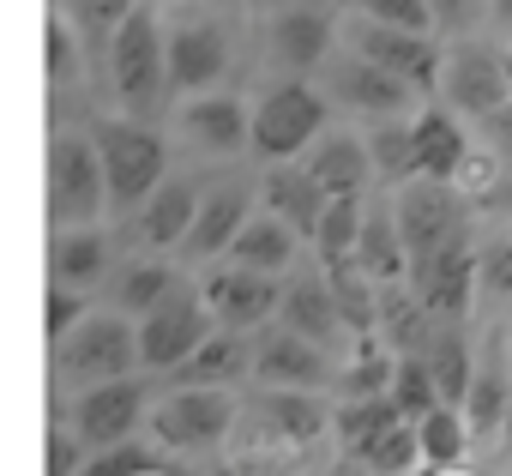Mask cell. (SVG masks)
Listing matches in <instances>:
<instances>
[{"label":"cell","instance_id":"1","mask_svg":"<svg viewBox=\"0 0 512 476\" xmlns=\"http://www.w3.org/2000/svg\"><path fill=\"white\" fill-rule=\"evenodd\" d=\"M97 163H103V187H109V211H139L151 199V187L169 169L163 133L139 115H109L97 121Z\"/></svg>","mask_w":512,"mask_h":476},{"label":"cell","instance_id":"2","mask_svg":"<svg viewBox=\"0 0 512 476\" xmlns=\"http://www.w3.org/2000/svg\"><path fill=\"white\" fill-rule=\"evenodd\" d=\"M235 428L253 452H308L332 434V404H320L308 386H266L235 404Z\"/></svg>","mask_w":512,"mask_h":476},{"label":"cell","instance_id":"3","mask_svg":"<svg viewBox=\"0 0 512 476\" xmlns=\"http://www.w3.org/2000/svg\"><path fill=\"white\" fill-rule=\"evenodd\" d=\"M109 79H115V97L127 115L151 121L169 97V73H163V25L151 7H133L115 37H109Z\"/></svg>","mask_w":512,"mask_h":476},{"label":"cell","instance_id":"4","mask_svg":"<svg viewBox=\"0 0 512 476\" xmlns=\"http://www.w3.org/2000/svg\"><path fill=\"white\" fill-rule=\"evenodd\" d=\"M332 434H338V446L350 452V464H362V470H404V464L422 458L416 422L398 416V404H392L386 392H374V398H344V404L332 410Z\"/></svg>","mask_w":512,"mask_h":476},{"label":"cell","instance_id":"5","mask_svg":"<svg viewBox=\"0 0 512 476\" xmlns=\"http://www.w3.org/2000/svg\"><path fill=\"white\" fill-rule=\"evenodd\" d=\"M139 368V338H133V320L127 314H79L61 338H55V374L67 386H97V380H115V374H133Z\"/></svg>","mask_w":512,"mask_h":476},{"label":"cell","instance_id":"6","mask_svg":"<svg viewBox=\"0 0 512 476\" xmlns=\"http://www.w3.org/2000/svg\"><path fill=\"white\" fill-rule=\"evenodd\" d=\"M320 133H326V97L302 79L272 85L260 97V109L247 115V151L266 163H296Z\"/></svg>","mask_w":512,"mask_h":476},{"label":"cell","instance_id":"7","mask_svg":"<svg viewBox=\"0 0 512 476\" xmlns=\"http://www.w3.org/2000/svg\"><path fill=\"white\" fill-rule=\"evenodd\" d=\"M392 217H398V242H404V266H410V272H422L458 229H470L464 193H458L452 181H434V175H410V181L398 187Z\"/></svg>","mask_w":512,"mask_h":476},{"label":"cell","instance_id":"8","mask_svg":"<svg viewBox=\"0 0 512 476\" xmlns=\"http://www.w3.org/2000/svg\"><path fill=\"white\" fill-rule=\"evenodd\" d=\"M103 211H109V187H103L97 139L55 133L49 139V223L73 229V223H97Z\"/></svg>","mask_w":512,"mask_h":476},{"label":"cell","instance_id":"9","mask_svg":"<svg viewBox=\"0 0 512 476\" xmlns=\"http://www.w3.org/2000/svg\"><path fill=\"white\" fill-rule=\"evenodd\" d=\"M217 320H211V308H205V296L193 290V284H169L139 320H133V338H139V368H157V374H169L181 356H193V344L211 332Z\"/></svg>","mask_w":512,"mask_h":476},{"label":"cell","instance_id":"10","mask_svg":"<svg viewBox=\"0 0 512 476\" xmlns=\"http://www.w3.org/2000/svg\"><path fill=\"white\" fill-rule=\"evenodd\" d=\"M151 434L169 452H211L235 434V392L223 386H175L151 410Z\"/></svg>","mask_w":512,"mask_h":476},{"label":"cell","instance_id":"11","mask_svg":"<svg viewBox=\"0 0 512 476\" xmlns=\"http://www.w3.org/2000/svg\"><path fill=\"white\" fill-rule=\"evenodd\" d=\"M139 422H145V386H139L133 374L79 386V398H73V410H67V428H73L79 446H91V452L127 446V434H133Z\"/></svg>","mask_w":512,"mask_h":476},{"label":"cell","instance_id":"12","mask_svg":"<svg viewBox=\"0 0 512 476\" xmlns=\"http://www.w3.org/2000/svg\"><path fill=\"white\" fill-rule=\"evenodd\" d=\"M229 67V37L211 25V19H181L163 31V73H169V91L181 97H199L205 85H217Z\"/></svg>","mask_w":512,"mask_h":476},{"label":"cell","instance_id":"13","mask_svg":"<svg viewBox=\"0 0 512 476\" xmlns=\"http://www.w3.org/2000/svg\"><path fill=\"white\" fill-rule=\"evenodd\" d=\"M410 290L422 296L434 320H464L476 296V229H458L422 272H410Z\"/></svg>","mask_w":512,"mask_h":476},{"label":"cell","instance_id":"14","mask_svg":"<svg viewBox=\"0 0 512 476\" xmlns=\"http://www.w3.org/2000/svg\"><path fill=\"white\" fill-rule=\"evenodd\" d=\"M278 278L272 272H253V266H217V272H205V284H199V296H205V308H211V320L217 326H260V320H272L278 314Z\"/></svg>","mask_w":512,"mask_h":476},{"label":"cell","instance_id":"15","mask_svg":"<svg viewBox=\"0 0 512 476\" xmlns=\"http://www.w3.org/2000/svg\"><path fill=\"white\" fill-rule=\"evenodd\" d=\"M356 55H368L374 67H386V73L404 79L410 91H434V79H440V67H446L428 31L374 25V19H362V31H356Z\"/></svg>","mask_w":512,"mask_h":476},{"label":"cell","instance_id":"16","mask_svg":"<svg viewBox=\"0 0 512 476\" xmlns=\"http://www.w3.org/2000/svg\"><path fill=\"white\" fill-rule=\"evenodd\" d=\"M253 380L320 392V386H332V356H326V344H314V338L278 326V332H266V338H253Z\"/></svg>","mask_w":512,"mask_h":476},{"label":"cell","instance_id":"17","mask_svg":"<svg viewBox=\"0 0 512 476\" xmlns=\"http://www.w3.org/2000/svg\"><path fill=\"white\" fill-rule=\"evenodd\" d=\"M446 103H452L458 115L494 121V115L512 103V97H506V61L488 55V49H476V43L452 49V61H446Z\"/></svg>","mask_w":512,"mask_h":476},{"label":"cell","instance_id":"18","mask_svg":"<svg viewBox=\"0 0 512 476\" xmlns=\"http://www.w3.org/2000/svg\"><path fill=\"white\" fill-rule=\"evenodd\" d=\"M247 374H253V338H247L241 326H211V332L193 344V356H181V362L169 368L175 386H235V380H247Z\"/></svg>","mask_w":512,"mask_h":476},{"label":"cell","instance_id":"19","mask_svg":"<svg viewBox=\"0 0 512 476\" xmlns=\"http://www.w3.org/2000/svg\"><path fill=\"white\" fill-rule=\"evenodd\" d=\"M115 272V248L97 223H73V229H55L49 242V284H67V290H97L103 278Z\"/></svg>","mask_w":512,"mask_h":476},{"label":"cell","instance_id":"20","mask_svg":"<svg viewBox=\"0 0 512 476\" xmlns=\"http://www.w3.org/2000/svg\"><path fill=\"white\" fill-rule=\"evenodd\" d=\"M332 37H338V25L326 7H284L272 19V61L290 73H314L332 55Z\"/></svg>","mask_w":512,"mask_h":476},{"label":"cell","instance_id":"21","mask_svg":"<svg viewBox=\"0 0 512 476\" xmlns=\"http://www.w3.org/2000/svg\"><path fill=\"white\" fill-rule=\"evenodd\" d=\"M506 386H512V362H506V332H494L488 338V350H482V362L470 368V386H464V428L470 434H500V422H506Z\"/></svg>","mask_w":512,"mask_h":476},{"label":"cell","instance_id":"22","mask_svg":"<svg viewBox=\"0 0 512 476\" xmlns=\"http://www.w3.org/2000/svg\"><path fill=\"white\" fill-rule=\"evenodd\" d=\"M302 169L326 187V199L332 193H362L368 187V145L356 139V133H320L308 151H302Z\"/></svg>","mask_w":512,"mask_h":476},{"label":"cell","instance_id":"23","mask_svg":"<svg viewBox=\"0 0 512 476\" xmlns=\"http://www.w3.org/2000/svg\"><path fill=\"white\" fill-rule=\"evenodd\" d=\"M296 242H302V235L278 217V211H260V217H253L247 211V223L235 229V242H229V260L235 266H253V272H290V260H296Z\"/></svg>","mask_w":512,"mask_h":476},{"label":"cell","instance_id":"24","mask_svg":"<svg viewBox=\"0 0 512 476\" xmlns=\"http://www.w3.org/2000/svg\"><path fill=\"white\" fill-rule=\"evenodd\" d=\"M266 211H278L302 242H314V223H320V211H326V187L302 169V163H272V175H266Z\"/></svg>","mask_w":512,"mask_h":476},{"label":"cell","instance_id":"25","mask_svg":"<svg viewBox=\"0 0 512 476\" xmlns=\"http://www.w3.org/2000/svg\"><path fill=\"white\" fill-rule=\"evenodd\" d=\"M332 91H338V103H350V109H368V115H398L416 91L404 85V79H392L386 67H374L368 55H350V61H338V73H332Z\"/></svg>","mask_w":512,"mask_h":476},{"label":"cell","instance_id":"26","mask_svg":"<svg viewBox=\"0 0 512 476\" xmlns=\"http://www.w3.org/2000/svg\"><path fill=\"white\" fill-rule=\"evenodd\" d=\"M350 260H356L374 284H404V278H410L404 242H398V217H392L386 205H362V229H356Z\"/></svg>","mask_w":512,"mask_h":476},{"label":"cell","instance_id":"27","mask_svg":"<svg viewBox=\"0 0 512 476\" xmlns=\"http://www.w3.org/2000/svg\"><path fill=\"white\" fill-rule=\"evenodd\" d=\"M410 145H416V175H434V181H452L464 151H470V139H464L452 109H422L410 121Z\"/></svg>","mask_w":512,"mask_h":476},{"label":"cell","instance_id":"28","mask_svg":"<svg viewBox=\"0 0 512 476\" xmlns=\"http://www.w3.org/2000/svg\"><path fill=\"white\" fill-rule=\"evenodd\" d=\"M278 320H284L290 332L314 338V344H332V338H338V302H332V284L314 278V272L290 278V284L278 290Z\"/></svg>","mask_w":512,"mask_h":476},{"label":"cell","instance_id":"29","mask_svg":"<svg viewBox=\"0 0 512 476\" xmlns=\"http://www.w3.org/2000/svg\"><path fill=\"white\" fill-rule=\"evenodd\" d=\"M247 193L241 187H217L211 199H199V211H193V223H187V254L193 260H217V254H229V242H235V229L247 223Z\"/></svg>","mask_w":512,"mask_h":476},{"label":"cell","instance_id":"30","mask_svg":"<svg viewBox=\"0 0 512 476\" xmlns=\"http://www.w3.org/2000/svg\"><path fill=\"white\" fill-rule=\"evenodd\" d=\"M193 211H199V193H193V181H175V175H163L157 187H151V199L139 205V235L151 248H181L187 242V223H193Z\"/></svg>","mask_w":512,"mask_h":476},{"label":"cell","instance_id":"31","mask_svg":"<svg viewBox=\"0 0 512 476\" xmlns=\"http://www.w3.org/2000/svg\"><path fill=\"white\" fill-rule=\"evenodd\" d=\"M181 127H187V139L199 151H217V157L247 145V109H241V97H223V91L217 97H193L181 109Z\"/></svg>","mask_w":512,"mask_h":476},{"label":"cell","instance_id":"32","mask_svg":"<svg viewBox=\"0 0 512 476\" xmlns=\"http://www.w3.org/2000/svg\"><path fill=\"white\" fill-rule=\"evenodd\" d=\"M422 362L434 374L440 404H464V386H470V368H476L470 338H464V320H434V332L422 344Z\"/></svg>","mask_w":512,"mask_h":476},{"label":"cell","instance_id":"33","mask_svg":"<svg viewBox=\"0 0 512 476\" xmlns=\"http://www.w3.org/2000/svg\"><path fill=\"white\" fill-rule=\"evenodd\" d=\"M374 332L386 338V350H392V356H410V350H422V344H428L434 314L422 308V296H416V290L380 284V314H374Z\"/></svg>","mask_w":512,"mask_h":476},{"label":"cell","instance_id":"34","mask_svg":"<svg viewBox=\"0 0 512 476\" xmlns=\"http://www.w3.org/2000/svg\"><path fill=\"white\" fill-rule=\"evenodd\" d=\"M326 284H332V302H338V326H350V332H374V314H380V284L356 266V260H338V266H326Z\"/></svg>","mask_w":512,"mask_h":476},{"label":"cell","instance_id":"35","mask_svg":"<svg viewBox=\"0 0 512 476\" xmlns=\"http://www.w3.org/2000/svg\"><path fill=\"white\" fill-rule=\"evenodd\" d=\"M175 284V272L163 266V260H127V266H115L109 272V302H115V314H127V320H139L163 290Z\"/></svg>","mask_w":512,"mask_h":476},{"label":"cell","instance_id":"36","mask_svg":"<svg viewBox=\"0 0 512 476\" xmlns=\"http://www.w3.org/2000/svg\"><path fill=\"white\" fill-rule=\"evenodd\" d=\"M356 229H362V193H332V199H326V211H320V223H314V248H320V260H326V266L350 260Z\"/></svg>","mask_w":512,"mask_h":476},{"label":"cell","instance_id":"37","mask_svg":"<svg viewBox=\"0 0 512 476\" xmlns=\"http://www.w3.org/2000/svg\"><path fill=\"white\" fill-rule=\"evenodd\" d=\"M362 145H368V169H374L380 181H410V175H416L410 121H398V115H380V127H374Z\"/></svg>","mask_w":512,"mask_h":476},{"label":"cell","instance_id":"38","mask_svg":"<svg viewBox=\"0 0 512 476\" xmlns=\"http://www.w3.org/2000/svg\"><path fill=\"white\" fill-rule=\"evenodd\" d=\"M386 398L398 404V416H428L434 404H440V392H434V374H428V362H422V350H410V356H392V380H386Z\"/></svg>","mask_w":512,"mask_h":476},{"label":"cell","instance_id":"39","mask_svg":"<svg viewBox=\"0 0 512 476\" xmlns=\"http://www.w3.org/2000/svg\"><path fill=\"white\" fill-rule=\"evenodd\" d=\"M416 446H422L428 464H452V458H464V446H470L464 410H458V404H434L428 416H416Z\"/></svg>","mask_w":512,"mask_h":476},{"label":"cell","instance_id":"40","mask_svg":"<svg viewBox=\"0 0 512 476\" xmlns=\"http://www.w3.org/2000/svg\"><path fill=\"white\" fill-rule=\"evenodd\" d=\"M332 380H338V392H344V398H374V392H386V380H392V350L368 338V344H362V356H356L350 368H338Z\"/></svg>","mask_w":512,"mask_h":476},{"label":"cell","instance_id":"41","mask_svg":"<svg viewBox=\"0 0 512 476\" xmlns=\"http://www.w3.org/2000/svg\"><path fill=\"white\" fill-rule=\"evenodd\" d=\"M476 290L494 302L512 296V235H494V242L476 248Z\"/></svg>","mask_w":512,"mask_h":476},{"label":"cell","instance_id":"42","mask_svg":"<svg viewBox=\"0 0 512 476\" xmlns=\"http://www.w3.org/2000/svg\"><path fill=\"white\" fill-rule=\"evenodd\" d=\"M139 7V0H67V13L85 37H115V25Z\"/></svg>","mask_w":512,"mask_h":476},{"label":"cell","instance_id":"43","mask_svg":"<svg viewBox=\"0 0 512 476\" xmlns=\"http://www.w3.org/2000/svg\"><path fill=\"white\" fill-rule=\"evenodd\" d=\"M356 7H362L374 25H404V31H428V25H434L428 0H356Z\"/></svg>","mask_w":512,"mask_h":476},{"label":"cell","instance_id":"44","mask_svg":"<svg viewBox=\"0 0 512 476\" xmlns=\"http://www.w3.org/2000/svg\"><path fill=\"white\" fill-rule=\"evenodd\" d=\"M79 67V43H73V19H49V79H67Z\"/></svg>","mask_w":512,"mask_h":476},{"label":"cell","instance_id":"45","mask_svg":"<svg viewBox=\"0 0 512 476\" xmlns=\"http://www.w3.org/2000/svg\"><path fill=\"white\" fill-rule=\"evenodd\" d=\"M79 314H91L85 308V290H67V284H49V344L79 320Z\"/></svg>","mask_w":512,"mask_h":476},{"label":"cell","instance_id":"46","mask_svg":"<svg viewBox=\"0 0 512 476\" xmlns=\"http://www.w3.org/2000/svg\"><path fill=\"white\" fill-rule=\"evenodd\" d=\"M428 13H434V31H470L482 0H428Z\"/></svg>","mask_w":512,"mask_h":476},{"label":"cell","instance_id":"47","mask_svg":"<svg viewBox=\"0 0 512 476\" xmlns=\"http://www.w3.org/2000/svg\"><path fill=\"white\" fill-rule=\"evenodd\" d=\"M73 464H79V434L49 428V476H73Z\"/></svg>","mask_w":512,"mask_h":476},{"label":"cell","instance_id":"48","mask_svg":"<svg viewBox=\"0 0 512 476\" xmlns=\"http://www.w3.org/2000/svg\"><path fill=\"white\" fill-rule=\"evenodd\" d=\"M488 13H494L500 25H512V0H488Z\"/></svg>","mask_w":512,"mask_h":476},{"label":"cell","instance_id":"49","mask_svg":"<svg viewBox=\"0 0 512 476\" xmlns=\"http://www.w3.org/2000/svg\"><path fill=\"white\" fill-rule=\"evenodd\" d=\"M500 434L512 440V386H506V422H500Z\"/></svg>","mask_w":512,"mask_h":476},{"label":"cell","instance_id":"50","mask_svg":"<svg viewBox=\"0 0 512 476\" xmlns=\"http://www.w3.org/2000/svg\"><path fill=\"white\" fill-rule=\"evenodd\" d=\"M506 97H512V55H506Z\"/></svg>","mask_w":512,"mask_h":476},{"label":"cell","instance_id":"51","mask_svg":"<svg viewBox=\"0 0 512 476\" xmlns=\"http://www.w3.org/2000/svg\"><path fill=\"white\" fill-rule=\"evenodd\" d=\"M55 7H67V0H55Z\"/></svg>","mask_w":512,"mask_h":476}]
</instances>
